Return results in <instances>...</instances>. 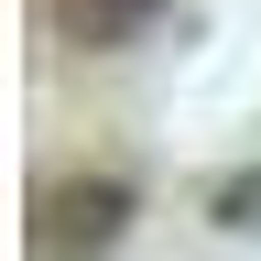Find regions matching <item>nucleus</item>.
I'll return each instance as SVG.
<instances>
[{
  "label": "nucleus",
  "mask_w": 261,
  "mask_h": 261,
  "mask_svg": "<svg viewBox=\"0 0 261 261\" xmlns=\"http://www.w3.org/2000/svg\"><path fill=\"white\" fill-rule=\"evenodd\" d=\"M130 218H142V185H130V174L44 185V207H33V261H109Z\"/></svg>",
  "instance_id": "nucleus-1"
},
{
  "label": "nucleus",
  "mask_w": 261,
  "mask_h": 261,
  "mask_svg": "<svg viewBox=\"0 0 261 261\" xmlns=\"http://www.w3.org/2000/svg\"><path fill=\"white\" fill-rule=\"evenodd\" d=\"M152 11H163V0H76V33H130Z\"/></svg>",
  "instance_id": "nucleus-3"
},
{
  "label": "nucleus",
  "mask_w": 261,
  "mask_h": 261,
  "mask_svg": "<svg viewBox=\"0 0 261 261\" xmlns=\"http://www.w3.org/2000/svg\"><path fill=\"white\" fill-rule=\"evenodd\" d=\"M207 218H218V228H261V163H240V174L207 196Z\"/></svg>",
  "instance_id": "nucleus-2"
}]
</instances>
